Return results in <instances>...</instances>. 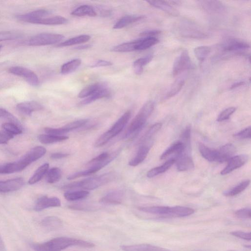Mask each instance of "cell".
Wrapping results in <instances>:
<instances>
[{"instance_id": "obj_53", "label": "cell", "mask_w": 251, "mask_h": 251, "mask_svg": "<svg viewBox=\"0 0 251 251\" xmlns=\"http://www.w3.org/2000/svg\"><path fill=\"white\" fill-rule=\"evenodd\" d=\"M233 136L236 138L240 139H250L251 136V126H248L235 133Z\"/></svg>"}, {"instance_id": "obj_37", "label": "cell", "mask_w": 251, "mask_h": 251, "mask_svg": "<svg viewBox=\"0 0 251 251\" xmlns=\"http://www.w3.org/2000/svg\"><path fill=\"white\" fill-rule=\"evenodd\" d=\"M49 168V164L46 163L40 166L35 172L32 176L28 180L29 184H34L39 181L47 173Z\"/></svg>"}, {"instance_id": "obj_63", "label": "cell", "mask_w": 251, "mask_h": 251, "mask_svg": "<svg viewBox=\"0 0 251 251\" xmlns=\"http://www.w3.org/2000/svg\"><path fill=\"white\" fill-rule=\"evenodd\" d=\"M2 46L1 45H0V50H1V49L2 48Z\"/></svg>"}, {"instance_id": "obj_41", "label": "cell", "mask_w": 251, "mask_h": 251, "mask_svg": "<svg viewBox=\"0 0 251 251\" xmlns=\"http://www.w3.org/2000/svg\"><path fill=\"white\" fill-rule=\"evenodd\" d=\"M136 40L114 46L111 51L117 52H127L135 50Z\"/></svg>"}, {"instance_id": "obj_33", "label": "cell", "mask_w": 251, "mask_h": 251, "mask_svg": "<svg viewBox=\"0 0 251 251\" xmlns=\"http://www.w3.org/2000/svg\"><path fill=\"white\" fill-rule=\"evenodd\" d=\"M71 14L76 16L95 17L97 13L94 9L88 5H82L77 7L71 12Z\"/></svg>"}, {"instance_id": "obj_9", "label": "cell", "mask_w": 251, "mask_h": 251, "mask_svg": "<svg viewBox=\"0 0 251 251\" xmlns=\"http://www.w3.org/2000/svg\"><path fill=\"white\" fill-rule=\"evenodd\" d=\"M192 67V62L189 53L186 50H183L176 58L173 67V75H177L183 71L189 69Z\"/></svg>"}, {"instance_id": "obj_17", "label": "cell", "mask_w": 251, "mask_h": 251, "mask_svg": "<svg viewBox=\"0 0 251 251\" xmlns=\"http://www.w3.org/2000/svg\"><path fill=\"white\" fill-rule=\"evenodd\" d=\"M50 13V12L48 10L40 9L24 14L17 15V18L21 21L32 23L36 20L45 18Z\"/></svg>"}, {"instance_id": "obj_32", "label": "cell", "mask_w": 251, "mask_h": 251, "mask_svg": "<svg viewBox=\"0 0 251 251\" xmlns=\"http://www.w3.org/2000/svg\"><path fill=\"white\" fill-rule=\"evenodd\" d=\"M91 38L89 35L83 34L70 38L57 45V47H63L73 46L77 44L84 43L88 42Z\"/></svg>"}, {"instance_id": "obj_10", "label": "cell", "mask_w": 251, "mask_h": 251, "mask_svg": "<svg viewBox=\"0 0 251 251\" xmlns=\"http://www.w3.org/2000/svg\"><path fill=\"white\" fill-rule=\"evenodd\" d=\"M191 151L184 148L183 151L175 158L178 171H188L194 167V163L191 156Z\"/></svg>"}, {"instance_id": "obj_39", "label": "cell", "mask_w": 251, "mask_h": 251, "mask_svg": "<svg viewBox=\"0 0 251 251\" xmlns=\"http://www.w3.org/2000/svg\"><path fill=\"white\" fill-rule=\"evenodd\" d=\"M250 180H244L239 183L234 187L225 191L223 194L226 197H233L236 196L244 191L249 185Z\"/></svg>"}, {"instance_id": "obj_15", "label": "cell", "mask_w": 251, "mask_h": 251, "mask_svg": "<svg viewBox=\"0 0 251 251\" xmlns=\"http://www.w3.org/2000/svg\"><path fill=\"white\" fill-rule=\"evenodd\" d=\"M43 108V105L36 101L22 102L16 105L17 110L25 115H30L32 112L42 110Z\"/></svg>"}, {"instance_id": "obj_1", "label": "cell", "mask_w": 251, "mask_h": 251, "mask_svg": "<svg viewBox=\"0 0 251 251\" xmlns=\"http://www.w3.org/2000/svg\"><path fill=\"white\" fill-rule=\"evenodd\" d=\"M31 246L35 251H62L73 246L91 248L95 245L83 240L63 236L56 237L42 243H34Z\"/></svg>"}, {"instance_id": "obj_62", "label": "cell", "mask_w": 251, "mask_h": 251, "mask_svg": "<svg viewBox=\"0 0 251 251\" xmlns=\"http://www.w3.org/2000/svg\"><path fill=\"white\" fill-rule=\"evenodd\" d=\"M90 46H91L90 45H82V46L76 47V49H79V50L85 49H87V48L90 47Z\"/></svg>"}, {"instance_id": "obj_18", "label": "cell", "mask_w": 251, "mask_h": 251, "mask_svg": "<svg viewBox=\"0 0 251 251\" xmlns=\"http://www.w3.org/2000/svg\"><path fill=\"white\" fill-rule=\"evenodd\" d=\"M250 48V45L246 42L236 39H231L224 45L223 50L226 52H235L245 50Z\"/></svg>"}, {"instance_id": "obj_14", "label": "cell", "mask_w": 251, "mask_h": 251, "mask_svg": "<svg viewBox=\"0 0 251 251\" xmlns=\"http://www.w3.org/2000/svg\"><path fill=\"white\" fill-rule=\"evenodd\" d=\"M24 184L25 181L22 177L5 181L0 180V193H8L17 191L21 188Z\"/></svg>"}, {"instance_id": "obj_45", "label": "cell", "mask_w": 251, "mask_h": 251, "mask_svg": "<svg viewBox=\"0 0 251 251\" xmlns=\"http://www.w3.org/2000/svg\"><path fill=\"white\" fill-rule=\"evenodd\" d=\"M102 83H95L91 85H89L80 91L78 94V97L79 98H86L94 92H95L101 85Z\"/></svg>"}, {"instance_id": "obj_51", "label": "cell", "mask_w": 251, "mask_h": 251, "mask_svg": "<svg viewBox=\"0 0 251 251\" xmlns=\"http://www.w3.org/2000/svg\"><path fill=\"white\" fill-rule=\"evenodd\" d=\"M236 111L235 107H230L224 110L219 115L217 118V121L222 122L228 120L230 116Z\"/></svg>"}, {"instance_id": "obj_8", "label": "cell", "mask_w": 251, "mask_h": 251, "mask_svg": "<svg viewBox=\"0 0 251 251\" xmlns=\"http://www.w3.org/2000/svg\"><path fill=\"white\" fill-rule=\"evenodd\" d=\"M8 72L12 74L23 78L32 86H36L39 84V78L36 74L26 67L13 66L8 69Z\"/></svg>"}, {"instance_id": "obj_55", "label": "cell", "mask_w": 251, "mask_h": 251, "mask_svg": "<svg viewBox=\"0 0 251 251\" xmlns=\"http://www.w3.org/2000/svg\"><path fill=\"white\" fill-rule=\"evenodd\" d=\"M230 234L237 238L244 239L246 241H251V235L250 232H244L240 230L233 231Z\"/></svg>"}, {"instance_id": "obj_24", "label": "cell", "mask_w": 251, "mask_h": 251, "mask_svg": "<svg viewBox=\"0 0 251 251\" xmlns=\"http://www.w3.org/2000/svg\"><path fill=\"white\" fill-rule=\"evenodd\" d=\"M41 225L48 230H54L62 227L63 222L56 216H50L42 219Z\"/></svg>"}, {"instance_id": "obj_7", "label": "cell", "mask_w": 251, "mask_h": 251, "mask_svg": "<svg viewBox=\"0 0 251 251\" xmlns=\"http://www.w3.org/2000/svg\"><path fill=\"white\" fill-rule=\"evenodd\" d=\"M119 152V151L110 154L107 152H103L88 162L85 166L94 174L114 159L118 155Z\"/></svg>"}, {"instance_id": "obj_47", "label": "cell", "mask_w": 251, "mask_h": 251, "mask_svg": "<svg viewBox=\"0 0 251 251\" xmlns=\"http://www.w3.org/2000/svg\"><path fill=\"white\" fill-rule=\"evenodd\" d=\"M162 124L160 123H157L152 125L146 132L141 139V141L144 142L151 140L152 136L159 130Z\"/></svg>"}, {"instance_id": "obj_29", "label": "cell", "mask_w": 251, "mask_h": 251, "mask_svg": "<svg viewBox=\"0 0 251 251\" xmlns=\"http://www.w3.org/2000/svg\"><path fill=\"white\" fill-rule=\"evenodd\" d=\"M175 163V159L171 158L162 165L149 170L147 174V176L149 178H152L159 174H162L168 170Z\"/></svg>"}, {"instance_id": "obj_19", "label": "cell", "mask_w": 251, "mask_h": 251, "mask_svg": "<svg viewBox=\"0 0 251 251\" xmlns=\"http://www.w3.org/2000/svg\"><path fill=\"white\" fill-rule=\"evenodd\" d=\"M110 95V91L109 89L104 84H102L95 92L81 101L80 102V105H86L100 99L109 97Z\"/></svg>"}, {"instance_id": "obj_31", "label": "cell", "mask_w": 251, "mask_h": 251, "mask_svg": "<svg viewBox=\"0 0 251 251\" xmlns=\"http://www.w3.org/2000/svg\"><path fill=\"white\" fill-rule=\"evenodd\" d=\"M199 150L202 155L210 162L216 161L217 159V150L208 148L202 143H199Z\"/></svg>"}, {"instance_id": "obj_11", "label": "cell", "mask_w": 251, "mask_h": 251, "mask_svg": "<svg viewBox=\"0 0 251 251\" xmlns=\"http://www.w3.org/2000/svg\"><path fill=\"white\" fill-rule=\"evenodd\" d=\"M88 122V119H81L75 121L59 128L46 127L44 131L47 134L54 135H63L64 133L75 130L85 125Z\"/></svg>"}, {"instance_id": "obj_16", "label": "cell", "mask_w": 251, "mask_h": 251, "mask_svg": "<svg viewBox=\"0 0 251 251\" xmlns=\"http://www.w3.org/2000/svg\"><path fill=\"white\" fill-rule=\"evenodd\" d=\"M217 150V159L216 162L223 163L227 161L230 158L233 156L236 152L235 146L231 144L228 143L221 147Z\"/></svg>"}, {"instance_id": "obj_43", "label": "cell", "mask_w": 251, "mask_h": 251, "mask_svg": "<svg viewBox=\"0 0 251 251\" xmlns=\"http://www.w3.org/2000/svg\"><path fill=\"white\" fill-rule=\"evenodd\" d=\"M62 176L61 170L57 167H53L48 171L46 179L49 183H54L58 182Z\"/></svg>"}, {"instance_id": "obj_52", "label": "cell", "mask_w": 251, "mask_h": 251, "mask_svg": "<svg viewBox=\"0 0 251 251\" xmlns=\"http://www.w3.org/2000/svg\"><path fill=\"white\" fill-rule=\"evenodd\" d=\"M235 215L239 219H250L251 217V209L250 208H243L238 209L235 211Z\"/></svg>"}, {"instance_id": "obj_57", "label": "cell", "mask_w": 251, "mask_h": 251, "mask_svg": "<svg viewBox=\"0 0 251 251\" xmlns=\"http://www.w3.org/2000/svg\"><path fill=\"white\" fill-rule=\"evenodd\" d=\"M161 31L158 30H146L140 34L141 36L144 37H155V36L159 34Z\"/></svg>"}, {"instance_id": "obj_13", "label": "cell", "mask_w": 251, "mask_h": 251, "mask_svg": "<svg viewBox=\"0 0 251 251\" xmlns=\"http://www.w3.org/2000/svg\"><path fill=\"white\" fill-rule=\"evenodd\" d=\"M60 206L61 201L58 198L43 196L37 200L34 206V209L36 211H41L48 208Z\"/></svg>"}, {"instance_id": "obj_49", "label": "cell", "mask_w": 251, "mask_h": 251, "mask_svg": "<svg viewBox=\"0 0 251 251\" xmlns=\"http://www.w3.org/2000/svg\"><path fill=\"white\" fill-rule=\"evenodd\" d=\"M21 36L20 33L16 32L1 31L0 32V42L15 40L19 38Z\"/></svg>"}, {"instance_id": "obj_30", "label": "cell", "mask_w": 251, "mask_h": 251, "mask_svg": "<svg viewBox=\"0 0 251 251\" xmlns=\"http://www.w3.org/2000/svg\"><path fill=\"white\" fill-rule=\"evenodd\" d=\"M158 42L159 40L156 37H144L136 40L135 50H147Z\"/></svg>"}, {"instance_id": "obj_22", "label": "cell", "mask_w": 251, "mask_h": 251, "mask_svg": "<svg viewBox=\"0 0 251 251\" xmlns=\"http://www.w3.org/2000/svg\"><path fill=\"white\" fill-rule=\"evenodd\" d=\"M124 193L121 190L111 191L102 197L100 200L101 203L108 204H119L123 200Z\"/></svg>"}, {"instance_id": "obj_20", "label": "cell", "mask_w": 251, "mask_h": 251, "mask_svg": "<svg viewBox=\"0 0 251 251\" xmlns=\"http://www.w3.org/2000/svg\"><path fill=\"white\" fill-rule=\"evenodd\" d=\"M121 248L123 251H170L149 244L123 245Z\"/></svg>"}, {"instance_id": "obj_36", "label": "cell", "mask_w": 251, "mask_h": 251, "mask_svg": "<svg viewBox=\"0 0 251 251\" xmlns=\"http://www.w3.org/2000/svg\"><path fill=\"white\" fill-rule=\"evenodd\" d=\"M81 64V60L80 59H72L61 66L60 73L64 75L71 73L76 70Z\"/></svg>"}, {"instance_id": "obj_44", "label": "cell", "mask_w": 251, "mask_h": 251, "mask_svg": "<svg viewBox=\"0 0 251 251\" xmlns=\"http://www.w3.org/2000/svg\"><path fill=\"white\" fill-rule=\"evenodd\" d=\"M211 52V48L206 46L197 47L194 49V54L196 57L200 61H204Z\"/></svg>"}, {"instance_id": "obj_50", "label": "cell", "mask_w": 251, "mask_h": 251, "mask_svg": "<svg viewBox=\"0 0 251 251\" xmlns=\"http://www.w3.org/2000/svg\"><path fill=\"white\" fill-rule=\"evenodd\" d=\"M0 118H5L10 122L14 123L21 126V125L18 120L11 113L6 109L0 108Z\"/></svg>"}, {"instance_id": "obj_48", "label": "cell", "mask_w": 251, "mask_h": 251, "mask_svg": "<svg viewBox=\"0 0 251 251\" xmlns=\"http://www.w3.org/2000/svg\"><path fill=\"white\" fill-rule=\"evenodd\" d=\"M191 126L190 125H187L180 135V142L184 146L191 147Z\"/></svg>"}, {"instance_id": "obj_25", "label": "cell", "mask_w": 251, "mask_h": 251, "mask_svg": "<svg viewBox=\"0 0 251 251\" xmlns=\"http://www.w3.org/2000/svg\"><path fill=\"white\" fill-rule=\"evenodd\" d=\"M150 149V146L147 144L141 145L136 154L128 162L130 166L135 167L142 163L148 155Z\"/></svg>"}, {"instance_id": "obj_34", "label": "cell", "mask_w": 251, "mask_h": 251, "mask_svg": "<svg viewBox=\"0 0 251 251\" xmlns=\"http://www.w3.org/2000/svg\"><path fill=\"white\" fill-rule=\"evenodd\" d=\"M38 138L41 143L44 144H49L67 140L69 138V137L65 135H54L49 134H42L39 135Z\"/></svg>"}, {"instance_id": "obj_35", "label": "cell", "mask_w": 251, "mask_h": 251, "mask_svg": "<svg viewBox=\"0 0 251 251\" xmlns=\"http://www.w3.org/2000/svg\"><path fill=\"white\" fill-rule=\"evenodd\" d=\"M195 212V210L190 207L183 206L172 207L171 217H184L190 216Z\"/></svg>"}, {"instance_id": "obj_42", "label": "cell", "mask_w": 251, "mask_h": 251, "mask_svg": "<svg viewBox=\"0 0 251 251\" xmlns=\"http://www.w3.org/2000/svg\"><path fill=\"white\" fill-rule=\"evenodd\" d=\"M184 83L185 81L183 78H179L176 79L171 86L169 91L166 94L165 98L166 99H170L177 95L181 90Z\"/></svg>"}, {"instance_id": "obj_38", "label": "cell", "mask_w": 251, "mask_h": 251, "mask_svg": "<svg viewBox=\"0 0 251 251\" xmlns=\"http://www.w3.org/2000/svg\"><path fill=\"white\" fill-rule=\"evenodd\" d=\"M89 195V192L86 190L67 191L64 193V197L67 201H75L85 199Z\"/></svg>"}, {"instance_id": "obj_2", "label": "cell", "mask_w": 251, "mask_h": 251, "mask_svg": "<svg viewBox=\"0 0 251 251\" xmlns=\"http://www.w3.org/2000/svg\"><path fill=\"white\" fill-rule=\"evenodd\" d=\"M46 151V149L42 146H36L32 148L19 160L2 164V174H9L22 171L33 162L43 156Z\"/></svg>"}, {"instance_id": "obj_27", "label": "cell", "mask_w": 251, "mask_h": 251, "mask_svg": "<svg viewBox=\"0 0 251 251\" xmlns=\"http://www.w3.org/2000/svg\"><path fill=\"white\" fill-rule=\"evenodd\" d=\"M68 20L63 17L57 16L48 18H43L36 20L32 22V24L44 25H61L66 24Z\"/></svg>"}, {"instance_id": "obj_54", "label": "cell", "mask_w": 251, "mask_h": 251, "mask_svg": "<svg viewBox=\"0 0 251 251\" xmlns=\"http://www.w3.org/2000/svg\"><path fill=\"white\" fill-rule=\"evenodd\" d=\"M203 5L205 8L211 11H217L221 8V4L219 1H204Z\"/></svg>"}, {"instance_id": "obj_5", "label": "cell", "mask_w": 251, "mask_h": 251, "mask_svg": "<svg viewBox=\"0 0 251 251\" xmlns=\"http://www.w3.org/2000/svg\"><path fill=\"white\" fill-rule=\"evenodd\" d=\"M131 111H126L107 131L101 134L96 140L94 146L98 148L108 142L123 130L131 116Z\"/></svg>"}, {"instance_id": "obj_4", "label": "cell", "mask_w": 251, "mask_h": 251, "mask_svg": "<svg viewBox=\"0 0 251 251\" xmlns=\"http://www.w3.org/2000/svg\"><path fill=\"white\" fill-rule=\"evenodd\" d=\"M154 108V102L153 101H147L131 122L125 133V137L138 133L152 113Z\"/></svg>"}, {"instance_id": "obj_46", "label": "cell", "mask_w": 251, "mask_h": 251, "mask_svg": "<svg viewBox=\"0 0 251 251\" xmlns=\"http://www.w3.org/2000/svg\"><path fill=\"white\" fill-rule=\"evenodd\" d=\"M3 130L14 136L23 132L22 127L13 123H5L2 124Z\"/></svg>"}, {"instance_id": "obj_23", "label": "cell", "mask_w": 251, "mask_h": 251, "mask_svg": "<svg viewBox=\"0 0 251 251\" xmlns=\"http://www.w3.org/2000/svg\"><path fill=\"white\" fill-rule=\"evenodd\" d=\"M147 2L152 6L161 10L171 16H177L179 15L178 11L166 1L149 0L147 1Z\"/></svg>"}, {"instance_id": "obj_59", "label": "cell", "mask_w": 251, "mask_h": 251, "mask_svg": "<svg viewBox=\"0 0 251 251\" xmlns=\"http://www.w3.org/2000/svg\"><path fill=\"white\" fill-rule=\"evenodd\" d=\"M68 153H63L60 152H55L53 153L50 155V158L53 159H61L65 158L69 156Z\"/></svg>"}, {"instance_id": "obj_58", "label": "cell", "mask_w": 251, "mask_h": 251, "mask_svg": "<svg viewBox=\"0 0 251 251\" xmlns=\"http://www.w3.org/2000/svg\"><path fill=\"white\" fill-rule=\"evenodd\" d=\"M112 65V63L109 61L99 60L94 62L92 65H91L92 68L100 67H105L110 66Z\"/></svg>"}, {"instance_id": "obj_3", "label": "cell", "mask_w": 251, "mask_h": 251, "mask_svg": "<svg viewBox=\"0 0 251 251\" xmlns=\"http://www.w3.org/2000/svg\"><path fill=\"white\" fill-rule=\"evenodd\" d=\"M116 177L113 172L107 173L99 176L90 177L81 181L74 182L63 186V189L72 190L82 189L84 190L95 189L114 180Z\"/></svg>"}, {"instance_id": "obj_61", "label": "cell", "mask_w": 251, "mask_h": 251, "mask_svg": "<svg viewBox=\"0 0 251 251\" xmlns=\"http://www.w3.org/2000/svg\"><path fill=\"white\" fill-rule=\"evenodd\" d=\"M0 251H6V248L3 239L0 235Z\"/></svg>"}, {"instance_id": "obj_56", "label": "cell", "mask_w": 251, "mask_h": 251, "mask_svg": "<svg viewBox=\"0 0 251 251\" xmlns=\"http://www.w3.org/2000/svg\"><path fill=\"white\" fill-rule=\"evenodd\" d=\"M13 136L3 130L0 131V144H6Z\"/></svg>"}, {"instance_id": "obj_40", "label": "cell", "mask_w": 251, "mask_h": 251, "mask_svg": "<svg viewBox=\"0 0 251 251\" xmlns=\"http://www.w3.org/2000/svg\"><path fill=\"white\" fill-rule=\"evenodd\" d=\"M152 58V55H148L136 60L133 64L135 73L138 75H141L143 72L144 66L149 63Z\"/></svg>"}, {"instance_id": "obj_26", "label": "cell", "mask_w": 251, "mask_h": 251, "mask_svg": "<svg viewBox=\"0 0 251 251\" xmlns=\"http://www.w3.org/2000/svg\"><path fill=\"white\" fill-rule=\"evenodd\" d=\"M145 18L143 15H126L120 18L113 25L114 29L123 28Z\"/></svg>"}, {"instance_id": "obj_6", "label": "cell", "mask_w": 251, "mask_h": 251, "mask_svg": "<svg viewBox=\"0 0 251 251\" xmlns=\"http://www.w3.org/2000/svg\"><path fill=\"white\" fill-rule=\"evenodd\" d=\"M64 38L60 34L43 32L31 37L28 44L32 46H41L59 44Z\"/></svg>"}, {"instance_id": "obj_21", "label": "cell", "mask_w": 251, "mask_h": 251, "mask_svg": "<svg viewBox=\"0 0 251 251\" xmlns=\"http://www.w3.org/2000/svg\"><path fill=\"white\" fill-rule=\"evenodd\" d=\"M142 212L164 217H171V207L165 206H152L139 207Z\"/></svg>"}, {"instance_id": "obj_28", "label": "cell", "mask_w": 251, "mask_h": 251, "mask_svg": "<svg viewBox=\"0 0 251 251\" xmlns=\"http://www.w3.org/2000/svg\"><path fill=\"white\" fill-rule=\"evenodd\" d=\"M184 148L183 144L180 141L175 142L162 153L160 158L164 159L172 154L175 155V158L183 151Z\"/></svg>"}, {"instance_id": "obj_12", "label": "cell", "mask_w": 251, "mask_h": 251, "mask_svg": "<svg viewBox=\"0 0 251 251\" xmlns=\"http://www.w3.org/2000/svg\"><path fill=\"white\" fill-rule=\"evenodd\" d=\"M249 157L246 154H240L232 156L228 161L226 167L223 169L221 175L228 174L244 165L248 161Z\"/></svg>"}, {"instance_id": "obj_60", "label": "cell", "mask_w": 251, "mask_h": 251, "mask_svg": "<svg viewBox=\"0 0 251 251\" xmlns=\"http://www.w3.org/2000/svg\"><path fill=\"white\" fill-rule=\"evenodd\" d=\"M245 84V82L244 81H239L234 83L232 85H231L230 87V89H234L242 85H244Z\"/></svg>"}, {"instance_id": "obj_64", "label": "cell", "mask_w": 251, "mask_h": 251, "mask_svg": "<svg viewBox=\"0 0 251 251\" xmlns=\"http://www.w3.org/2000/svg\"><path fill=\"white\" fill-rule=\"evenodd\" d=\"M232 251V250H231V251Z\"/></svg>"}]
</instances>
